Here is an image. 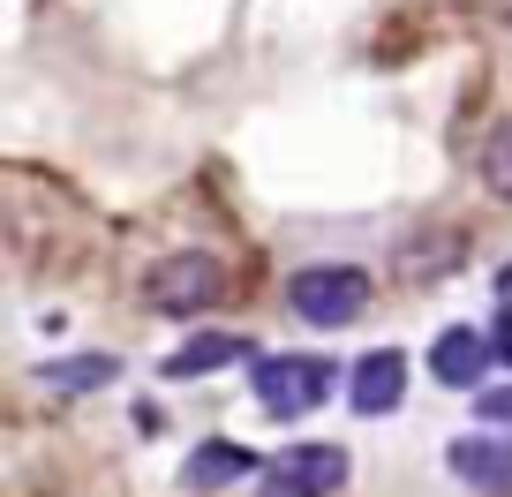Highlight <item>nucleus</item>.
I'll return each mask as SVG.
<instances>
[{
    "instance_id": "obj_9",
    "label": "nucleus",
    "mask_w": 512,
    "mask_h": 497,
    "mask_svg": "<svg viewBox=\"0 0 512 497\" xmlns=\"http://www.w3.org/2000/svg\"><path fill=\"white\" fill-rule=\"evenodd\" d=\"M279 475L317 490V497H332L339 482H347V452L339 445H294V452H279Z\"/></svg>"
},
{
    "instance_id": "obj_7",
    "label": "nucleus",
    "mask_w": 512,
    "mask_h": 497,
    "mask_svg": "<svg viewBox=\"0 0 512 497\" xmlns=\"http://www.w3.org/2000/svg\"><path fill=\"white\" fill-rule=\"evenodd\" d=\"M256 475V452L234 445V437H204V445L181 460V490H226V482Z\"/></svg>"
},
{
    "instance_id": "obj_13",
    "label": "nucleus",
    "mask_w": 512,
    "mask_h": 497,
    "mask_svg": "<svg viewBox=\"0 0 512 497\" xmlns=\"http://www.w3.org/2000/svg\"><path fill=\"white\" fill-rule=\"evenodd\" d=\"M256 497H317V490H302V482H287V475H279V467H272V475L256 482Z\"/></svg>"
},
{
    "instance_id": "obj_1",
    "label": "nucleus",
    "mask_w": 512,
    "mask_h": 497,
    "mask_svg": "<svg viewBox=\"0 0 512 497\" xmlns=\"http://www.w3.org/2000/svg\"><path fill=\"white\" fill-rule=\"evenodd\" d=\"M287 309L302 324H317V332H339V324H354L369 309V272L362 264H302L287 279Z\"/></svg>"
},
{
    "instance_id": "obj_8",
    "label": "nucleus",
    "mask_w": 512,
    "mask_h": 497,
    "mask_svg": "<svg viewBox=\"0 0 512 497\" xmlns=\"http://www.w3.org/2000/svg\"><path fill=\"white\" fill-rule=\"evenodd\" d=\"M226 362H249V339L241 332H196V339H181L159 369L166 377H211V369H226Z\"/></svg>"
},
{
    "instance_id": "obj_12",
    "label": "nucleus",
    "mask_w": 512,
    "mask_h": 497,
    "mask_svg": "<svg viewBox=\"0 0 512 497\" xmlns=\"http://www.w3.org/2000/svg\"><path fill=\"white\" fill-rule=\"evenodd\" d=\"M475 415H482V422H512V385H490V392L475 400Z\"/></svg>"
},
{
    "instance_id": "obj_5",
    "label": "nucleus",
    "mask_w": 512,
    "mask_h": 497,
    "mask_svg": "<svg viewBox=\"0 0 512 497\" xmlns=\"http://www.w3.org/2000/svg\"><path fill=\"white\" fill-rule=\"evenodd\" d=\"M490 354L497 347L475 332V324H452V332H437V347H430V377H437V385H452V392H482Z\"/></svg>"
},
{
    "instance_id": "obj_4",
    "label": "nucleus",
    "mask_w": 512,
    "mask_h": 497,
    "mask_svg": "<svg viewBox=\"0 0 512 497\" xmlns=\"http://www.w3.org/2000/svg\"><path fill=\"white\" fill-rule=\"evenodd\" d=\"M445 460H452V475H460L475 497H512V437H497V430L452 437Z\"/></svg>"
},
{
    "instance_id": "obj_3",
    "label": "nucleus",
    "mask_w": 512,
    "mask_h": 497,
    "mask_svg": "<svg viewBox=\"0 0 512 497\" xmlns=\"http://www.w3.org/2000/svg\"><path fill=\"white\" fill-rule=\"evenodd\" d=\"M332 392V362L324 354H256V407L279 422H302Z\"/></svg>"
},
{
    "instance_id": "obj_2",
    "label": "nucleus",
    "mask_w": 512,
    "mask_h": 497,
    "mask_svg": "<svg viewBox=\"0 0 512 497\" xmlns=\"http://www.w3.org/2000/svg\"><path fill=\"white\" fill-rule=\"evenodd\" d=\"M219 294H226V272L204 249H174V257H159L144 272V302L159 309V317H204Z\"/></svg>"
},
{
    "instance_id": "obj_6",
    "label": "nucleus",
    "mask_w": 512,
    "mask_h": 497,
    "mask_svg": "<svg viewBox=\"0 0 512 497\" xmlns=\"http://www.w3.org/2000/svg\"><path fill=\"white\" fill-rule=\"evenodd\" d=\"M354 415H392V407L407 400V354L400 347H377L354 362Z\"/></svg>"
},
{
    "instance_id": "obj_10",
    "label": "nucleus",
    "mask_w": 512,
    "mask_h": 497,
    "mask_svg": "<svg viewBox=\"0 0 512 497\" xmlns=\"http://www.w3.org/2000/svg\"><path fill=\"white\" fill-rule=\"evenodd\" d=\"M113 369H121L113 354H68V362H46V369H38V385L68 400V392H98V385H113Z\"/></svg>"
},
{
    "instance_id": "obj_11",
    "label": "nucleus",
    "mask_w": 512,
    "mask_h": 497,
    "mask_svg": "<svg viewBox=\"0 0 512 497\" xmlns=\"http://www.w3.org/2000/svg\"><path fill=\"white\" fill-rule=\"evenodd\" d=\"M475 174L490 181V196H505V204H512V113H497L490 129H482V144H475Z\"/></svg>"
}]
</instances>
